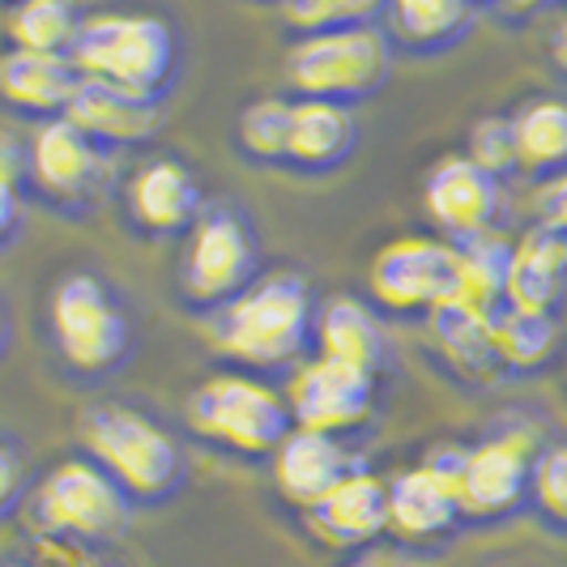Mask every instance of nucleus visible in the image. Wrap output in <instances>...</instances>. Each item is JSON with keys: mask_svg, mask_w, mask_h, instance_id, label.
Masks as SVG:
<instances>
[{"mask_svg": "<svg viewBox=\"0 0 567 567\" xmlns=\"http://www.w3.org/2000/svg\"><path fill=\"white\" fill-rule=\"evenodd\" d=\"M78 435H82L90 461L128 499L163 504L184 483V453H179L175 435L133 405H120V401L90 405L78 419Z\"/></svg>", "mask_w": 567, "mask_h": 567, "instance_id": "nucleus-3", "label": "nucleus"}, {"mask_svg": "<svg viewBox=\"0 0 567 567\" xmlns=\"http://www.w3.org/2000/svg\"><path fill=\"white\" fill-rule=\"evenodd\" d=\"M426 214L435 218V227L453 239V248L474 244L483 235H495V223L504 214V188L495 175L474 167L465 154L440 158L426 175Z\"/></svg>", "mask_w": 567, "mask_h": 567, "instance_id": "nucleus-12", "label": "nucleus"}, {"mask_svg": "<svg viewBox=\"0 0 567 567\" xmlns=\"http://www.w3.org/2000/svg\"><path fill=\"white\" fill-rule=\"evenodd\" d=\"M99 171H103L99 145L78 133L64 115L39 124L30 142V179L39 184V193H48L60 205H82L94 197Z\"/></svg>", "mask_w": 567, "mask_h": 567, "instance_id": "nucleus-13", "label": "nucleus"}, {"mask_svg": "<svg viewBox=\"0 0 567 567\" xmlns=\"http://www.w3.org/2000/svg\"><path fill=\"white\" fill-rule=\"evenodd\" d=\"M363 465L338 444V435H320V431H290L282 449L274 453V478L290 504L308 512L316 499H324L338 483L350 474H359Z\"/></svg>", "mask_w": 567, "mask_h": 567, "instance_id": "nucleus-16", "label": "nucleus"}, {"mask_svg": "<svg viewBox=\"0 0 567 567\" xmlns=\"http://www.w3.org/2000/svg\"><path fill=\"white\" fill-rule=\"evenodd\" d=\"M312 324L316 303L308 282L290 269H278L230 299L214 324V338L227 359L265 371L295 363L312 341Z\"/></svg>", "mask_w": 567, "mask_h": 567, "instance_id": "nucleus-2", "label": "nucleus"}, {"mask_svg": "<svg viewBox=\"0 0 567 567\" xmlns=\"http://www.w3.org/2000/svg\"><path fill=\"white\" fill-rule=\"evenodd\" d=\"M516 163L529 175H564L567 171V99H529L512 115Z\"/></svg>", "mask_w": 567, "mask_h": 567, "instance_id": "nucleus-24", "label": "nucleus"}, {"mask_svg": "<svg viewBox=\"0 0 567 567\" xmlns=\"http://www.w3.org/2000/svg\"><path fill=\"white\" fill-rule=\"evenodd\" d=\"M538 227L567 244V171L538 188Z\"/></svg>", "mask_w": 567, "mask_h": 567, "instance_id": "nucleus-34", "label": "nucleus"}, {"mask_svg": "<svg viewBox=\"0 0 567 567\" xmlns=\"http://www.w3.org/2000/svg\"><path fill=\"white\" fill-rule=\"evenodd\" d=\"M350 567H389V559H384V555H368V559H359V564H350Z\"/></svg>", "mask_w": 567, "mask_h": 567, "instance_id": "nucleus-39", "label": "nucleus"}, {"mask_svg": "<svg viewBox=\"0 0 567 567\" xmlns=\"http://www.w3.org/2000/svg\"><path fill=\"white\" fill-rule=\"evenodd\" d=\"M529 499L550 516L555 525H567V444H546L534 456V478H529Z\"/></svg>", "mask_w": 567, "mask_h": 567, "instance_id": "nucleus-32", "label": "nucleus"}, {"mask_svg": "<svg viewBox=\"0 0 567 567\" xmlns=\"http://www.w3.org/2000/svg\"><path fill=\"white\" fill-rule=\"evenodd\" d=\"M0 567H9V564H0Z\"/></svg>", "mask_w": 567, "mask_h": 567, "instance_id": "nucleus-40", "label": "nucleus"}, {"mask_svg": "<svg viewBox=\"0 0 567 567\" xmlns=\"http://www.w3.org/2000/svg\"><path fill=\"white\" fill-rule=\"evenodd\" d=\"M22 175H30V145H22L13 133H0V179H13L22 188Z\"/></svg>", "mask_w": 567, "mask_h": 567, "instance_id": "nucleus-35", "label": "nucleus"}, {"mask_svg": "<svg viewBox=\"0 0 567 567\" xmlns=\"http://www.w3.org/2000/svg\"><path fill=\"white\" fill-rule=\"evenodd\" d=\"M52 338L69 368L99 380L128 359L133 324L103 278L69 274L52 290Z\"/></svg>", "mask_w": 567, "mask_h": 567, "instance_id": "nucleus-6", "label": "nucleus"}, {"mask_svg": "<svg viewBox=\"0 0 567 567\" xmlns=\"http://www.w3.org/2000/svg\"><path fill=\"white\" fill-rule=\"evenodd\" d=\"M384 22H389L384 30L389 43L410 48V52H444L461 39H470L478 13L456 0H398L384 9Z\"/></svg>", "mask_w": 567, "mask_h": 567, "instance_id": "nucleus-23", "label": "nucleus"}, {"mask_svg": "<svg viewBox=\"0 0 567 567\" xmlns=\"http://www.w3.org/2000/svg\"><path fill=\"white\" fill-rule=\"evenodd\" d=\"M359 145V120L350 107L338 103H295L290 124V158L303 171H333L341 167Z\"/></svg>", "mask_w": 567, "mask_h": 567, "instance_id": "nucleus-22", "label": "nucleus"}, {"mask_svg": "<svg viewBox=\"0 0 567 567\" xmlns=\"http://www.w3.org/2000/svg\"><path fill=\"white\" fill-rule=\"evenodd\" d=\"M456 520H461V504L453 486L440 483L426 465H414L389 483V534L405 542H435L453 534Z\"/></svg>", "mask_w": 567, "mask_h": 567, "instance_id": "nucleus-21", "label": "nucleus"}, {"mask_svg": "<svg viewBox=\"0 0 567 567\" xmlns=\"http://www.w3.org/2000/svg\"><path fill=\"white\" fill-rule=\"evenodd\" d=\"M34 520L69 538H115L128 525V495L94 461H60L34 491Z\"/></svg>", "mask_w": 567, "mask_h": 567, "instance_id": "nucleus-9", "label": "nucleus"}, {"mask_svg": "<svg viewBox=\"0 0 567 567\" xmlns=\"http://www.w3.org/2000/svg\"><path fill=\"white\" fill-rule=\"evenodd\" d=\"M393 43L380 22L371 27L308 34L286 52V82L303 103H338L350 107L389 82Z\"/></svg>", "mask_w": 567, "mask_h": 567, "instance_id": "nucleus-4", "label": "nucleus"}, {"mask_svg": "<svg viewBox=\"0 0 567 567\" xmlns=\"http://www.w3.org/2000/svg\"><path fill=\"white\" fill-rule=\"evenodd\" d=\"M380 18H384V9L375 0H312V4H286L282 9V22L290 30H299L303 39L350 27H371Z\"/></svg>", "mask_w": 567, "mask_h": 567, "instance_id": "nucleus-30", "label": "nucleus"}, {"mask_svg": "<svg viewBox=\"0 0 567 567\" xmlns=\"http://www.w3.org/2000/svg\"><path fill=\"white\" fill-rule=\"evenodd\" d=\"M564 286H567V244L559 235L534 227L520 244H512L504 308L550 316L555 303L564 299Z\"/></svg>", "mask_w": 567, "mask_h": 567, "instance_id": "nucleus-18", "label": "nucleus"}, {"mask_svg": "<svg viewBox=\"0 0 567 567\" xmlns=\"http://www.w3.org/2000/svg\"><path fill=\"white\" fill-rule=\"evenodd\" d=\"M82 30V13L64 0H30L9 13V39L22 52L39 56H69Z\"/></svg>", "mask_w": 567, "mask_h": 567, "instance_id": "nucleus-27", "label": "nucleus"}, {"mask_svg": "<svg viewBox=\"0 0 567 567\" xmlns=\"http://www.w3.org/2000/svg\"><path fill=\"white\" fill-rule=\"evenodd\" d=\"M184 252V299L197 308H227L235 295H244L260 278V252L248 218L235 205H205L197 227L188 230Z\"/></svg>", "mask_w": 567, "mask_h": 567, "instance_id": "nucleus-7", "label": "nucleus"}, {"mask_svg": "<svg viewBox=\"0 0 567 567\" xmlns=\"http://www.w3.org/2000/svg\"><path fill=\"white\" fill-rule=\"evenodd\" d=\"M78 85L82 78L69 56H39V52H22V48H9L0 56V99L13 112L39 115L43 124L69 112Z\"/></svg>", "mask_w": 567, "mask_h": 567, "instance_id": "nucleus-17", "label": "nucleus"}, {"mask_svg": "<svg viewBox=\"0 0 567 567\" xmlns=\"http://www.w3.org/2000/svg\"><path fill=\"white\" fill-rule=\"evenodd\" d=\"M128 214L150 235H179L197 227L205 197L193 171L179 158H150L128 179Z\"/></svg>", "mask_w": 567, "mask_h": 567, "instance_id": "nucleus-14", "label": "nucleus"}, {"mask_svg": "<svg viewBox=\"0 0 567 567\" xmlns=\"http://www.w3.org/2000/svg\"><path fill=\"white\" fill-rule=\"evenodd\" d=\"M64 120L85 133L90 142L99 145H137L150 142L163 124V107L158 103H145V99H128L120 90H107V85L82 82Z\"/></svg>", "mask_w": 567, "mask_h": 567, "instance_id": "nucleus-19", "label": "nucleus"}, {"mask_svg": "<svg viewBox=\"0 0 567 567\" xmlns=\"http://www.w3.org/2000/svg\"><path fill=\"white\" fill-rule=\"evenodd\" d=\"M538 449V435L529 426H504L499 435H486L483 444H474L465 453L461 483H456L461 516L504 520V516L525 508Z\"/></svg>", "mask_w": 567, "mask_h": 567, "instance_id": "nucleus-8", "label": "nucleus"}, {"mask_svg": "<svg viewBox=\"0 0 567 567\" xmlns=\"http://www.w3.org/2000/svg\"><path fill=\"white\" fill-rule=\"evenodd\" d=\"M550 60H555V64L567 73V22L555 30V39H550Z\"/></svg>", "mask_w": 567, "mask_h": 567, "instance_id": "nucleus-37", "label": "nucleus"}, {"mask_svg": "<svg viewBox=\"0 0 567 567\" xmlns=\"http://www.w3.org/2000/svg\"><path fill=\"white\" fill-rule=\"evenodd\" d=\"M371 299L398 316H435L456 299V248L405 235L371 260Z\"/></svg>", "mask_w": 567, "mask_h": 567, "instance_id": "nucleus-10", "label": "nucleus"}, {"mask_svg": "<svg viewBox=\"0 0 567 567\" xmlns=\"http://www.w3.org/2000/svg\"><path fill=\"white\" fill-rule=\"evenodd\" d=\"M508 260L512 244L499 235H483L474 244L456 248V308L474 316L504 312V286H508Z\"/></svg>", "mask_w": 567, "mask_h": 567, "instance_id": "nucleus-25", "label": "nucleus"}, {"mask_svg": "<svg viewBox=\"0 0 567 567\" xmlns=\"http://www.w3.org/2000/svg\"><path fill=\"white\" fill-rule=\"evenodd\" d=\"M491 320H495V316H491ZM491 320L465 312V308H456V303H449V308H440V312L431 316V329H435V341H440L444 359H449L461 375H470V380H486V375L499 371Z\"/></svg>", "mask_w": 567, "mask_h": 567, "instance_id": "nucleus-26", "label": "nucleus"}, {"mask_svg": "<svg viewBox=\"0 0 567 567\" xmlns=\"http://www.w3.org/2000/svg\"><path fill=\"white\" fill-rule=\"evenodd\" d=\"M27 486H30L27 456L18 453L13 444L0 440V520H9L18 512V504L27 499Z\"/></svg>", "mask_w": 567, "mask_h": 567, "instance_id": "nucleus-33", "label": "nucleus"}, {"mask_svg": "<svg viewBox=\"0 0 567 567\" xmlns=\"http://www.w3.org/2000/svg\"><path fill=\"white\" fill-rule=\"evenodd\" d=\"M22 227V188L13 179H0V248Z\"/></svg>", "mask_w": 567, "mask_h": 567, "instance_id": "nucleus-36", "label": "nucleus"}, {"mask_svg": "<svg viewBox=\"0 0 567 567\" xmlns=\"http://www.w3.org/2000/svg\"><path fill=\"white\" fill-rule=\"evenodd\" d=\"M303 516L308 529L329 546H371L380 534H389V483L359 470L324 499H316Z\"/></svg>", "mask_w": 567, "mask_h": 567, "instance_id": "nucleus-15", "label": "nucleus"}, {"mask_svg": "<svg viewBox=\"0 0 567 567\" xmlns=\"http://www.w3.org/2000/svg\"><path fill=\"white\" fill-rule=\"evenodd\" d=\"M474 167H483L486 175L504 179L512 171H520L516 163V133H512V115H486L474 124L470 133V154H465Z\"/></svg>", "mask_w": 567, "mask_h": 567, "instance_id": "nucleus-31", "label": "nucleus"}, {"mask_svg": "<svg viewBox=\"0 0 567 567\" xmlns=\"http://www.w3.org/2000/svg\"><path fill=\"white\" fill-rule=\"evenodd\" d=\"M290 124L295 103L286 99H256L239 115V145L256 163H286L290 158Z\"/></svg>", "mask_w": 567, "mask_h": 567, "instance_id": "nucleus-29", "label": "nucleus"}, {"mask_svg": "<svg viewBox=\"0 0 567 567\" xmlns=\"http://www.w3.org/2000/svg\"><path fill=\"white\" fill-rule=\"evenodd\" d=\"M371 401H375V375L333 363V359L303 363L286 389L290 423L299 431H320V435H341V431L363 426Z\"/></svg>", "mask_w": 567, "mask_h": 567, "instance_id": "nucleus-11", "label": "nucleus"}, {"mask_svg": "<svg viewBox=\"0 0 567 567\" xmlns=\"http://www.w3.org/2000/svg\"><path fill=\"white\" fill-rule=\"evenodd\" d=\"M9 350V316L0 312V354Z\"/></svg>", "mask_w": 567, "mask_h": 567, "instance_id": "nucleus-38", "label": "nucleus"}, {"mask_svg": "<svg viewBox=\"0 0 567 567\" xmlns=\"http://www.w3.org/2000/svg\"><path fill=\"white\" fill-rule=\"evenodd\" d=\"M491 338H495V359L508 371H538L555 354V320L534 312H495L491 320Z\"/></svg>", "mask_w": 567, "mask_h": 567, "instance_id": "nucleus-28", "label": "nucleus"}, {"mask_svg": "<svg viewBox=\"0 0 567 567\" xmlns=\"http://www.w3.org/2000/svg\"><path fill=\"white\" fill-rule=\"evenodd\" d=\"M73 69L82 82L107 85L128 99L158 103L175 78L179 43L163 18L150 13H90L73 43Z\"/></svg>", "mask_w": 567, "mask_h": 567, "instance_id": "nucleus-1", "label": "nucleus"}, {"mask_svg": "<svg viewBox=\"0 0 567 567\" xmlns=\"http://www.w3.org/2000/svg\"><path fill=\"white\" fill-rule=\"evenodd\" d=\"M188 426L197 431L200 440L227 449L239 456H274L282 449V440L295 431L286 401L256 384L248 375H214L193 389L188 398Z\"/></svg>", "mask_w": 567, "mask_h": 567, "instance_id": "nucleus-5", "label": "nucleus"}, {"mask_svg": "<svg viewBox=\"0 0 567 567\" xmlns=\"http://www.w3.org/2000/svg\"><path fill=\"white\" fill-rule=\"evenodd\" d=\"M312 338L320 346L316 359H333V363H346V368H359L375 375L384 354H389V341H384V329L363 299L354 295H333L316 308V324Z\"/></svg>", "mask_w": 567, "mask_h": 567, "instance_id": "nucleus-20", "label": "nucleus"}]
</instances>
